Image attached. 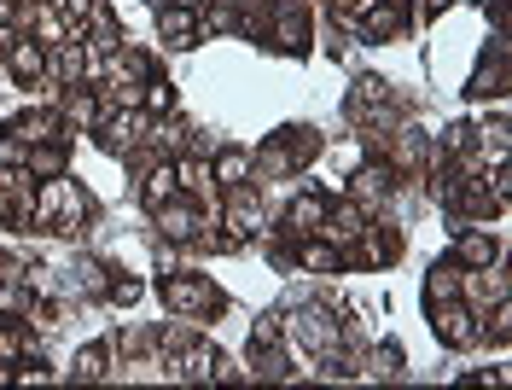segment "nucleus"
<instances>
[{
  "mask_svg": "<svg viewBox=\"0 0 512 390\" xmlns=\"http://www.w3.org/2000/svg\"><path fill=\"white\" fill-rule=\"evenodd\" d=\"M216 228H222V239L233 245V251H239V245H256L262 228H268L262 198H256L251 187H227V193L216 198Z\"/></svg>",
  "mask_w": 512,
  "mask_h": 390,
  "instance_id": "obj_1",
  "label": "nucleus"
},
{
  "mask_svg": "<svg viewBox=\"0 0 512 390\" xmlns=\"http://www.w3.org/2000/svg\"><path fill=\"white\" fill-rule=\"evenodd\" d=\"M158 297H163V309L181 315V321H192V315H222L227 309V292L216 280H204V274H169L158 286Z\"/></svg>",
  "mask_w": 512,
  "mask_h": 390,
  "instance_id": "obj_2",
  "label": "nucleus"
},
{
  "mask_svg": "<svg viewBox=\"0 0 512 390\" xmlns=\"http://www.w3.org/2000/svg\"><path fill=\"white\" fill-rule=\"evenodd\" d=\"M152 222H158V239H169V245H198L204 233L216 228V204H198V198H169V204H158L152 210Z\"/></svg>",
  "mask_w": 512,
  "mask_h": 390,
  "instance_id": "obj_3",
  "label": "nucleus"
},
{
  "mask_svg": "<svg viewBox=\"0 0 512 390\" xmlns=\"http://www.w3.org/2000/svg\"><path fill=\"white\" fill-rule=\"evenodd\" d=\"M431 332H437V344H448V350H472L483 338V315L472 303L448 297V303H431Z\"/></svg>",
  "mask_w": 512,
  "mask_h": 390,
  "instance_id": "obj_4",
  "label": "nucleus"
},
{
  "mask_svg": "<svg viewBox=\"0 0 512 390\" xmlns=\"http://www.w3.org/2000/svg\"><path fill=\"white\" fill-rule=\"evenodd\" d=\"M152 129V117L146 111H105L94 129V146L105 158H128V152H140V140Z\"/></svg>",
  "mask_w": 512,
  "mask_h": 390,
  "instance_id": "obj_5",
  "label": "nucleus"
},
{
  "mask_svg": "<svg viewBox=\"0 0 512 390\" xmlns=\"http://www.w3.org/2000/svg\"><path fill=\"white\" fill-rule=\"evenodd\" d=\"M216 361H222L216 344H198V338H192V344H181L175 356H163V373L181 379V385H210V379H216Z\"/></svg>",
  "mask_w": 512,
  "mask_h": 390,
  "instance_id": "obj_6",
  "label": "nucleus"
},
{
  "mask_svg": "<svg viewBox=\"0 0 512 390\" xmlns=\"http://www.w3.org/2000/svg\"><path fill=\"white\" fill-rule=\"evenodd\" d=\"M367 222H373V216H367V210H361L355 198H338V204L326 210V222H320L315 233H320V239H332L338 251H350L355 239H361V228H367Z\"/></svg>",
  "mask_w": 512,
  "mask_h": 390,
  "instance_id": "obj_7",
  "label": "nucleus"
},
{
  "mask_svg": "<svg viewBox=\"0 0 512 390\" xmlns=\"http://www.w3.org/2000/svg\"><path fill=\"white\" fill-rule=\"evenodd\" d=\"M390 181H396V169H390V163H361V169L350 175V198L367 210V216H379L384 198H390Z\"/></svg>",
  "mask_w": 512,
  "mask_h": 390,
  "instance_id": "obj_8",
  "label": "nucleus"
},
{
  "mask_svg": "<svg viewBox=\"0 0 512 390\" xmlns=\"http://www.w3.org/2000/svg\"><path fill=\"white\" fill-rule=\"evenodd\" d=\"M0 65H6V76H12V82H47V47H41V41H30V35H18V41L0 53Z\"/></svg>",
  "mask_w": 512,
  "mask_h": 390,
  "instance_id": "obj_9",
  "label": "nucleus"
},
{
  "mask_svg": "<svg viewBox=\"0 0 512 390\" xmlns=\"http://www.w3.org/2000/svg\"><path fill=\"white\" fill-rule=\"evenodd\" d=\"M6 134L24 140V146H41V140H70V123H64L59 111H18L6 123Z\"/></svg>",
  "mask_w": 512,
  "mask_h": 390,
  "instance_id": "obj_10",
  "label": "nucleus"
},
{
  "mask_svg": "<svg viewBox=\"0 0 512 390\" xmlns=\"http://www.w3.org/2000/svg\"><path fill=\"white\" fill-rule=\"evenodd\" d=\"M175 181H181V198H198V204H216L222 198L216 175H210V158H198V152H181L175 158Z\"/></svg>",
  "mask_w": 512,
  "mask_h": 390,
  "instance_id": "obj_11",
  "label": "nucleus"
},
{
  "mask_svg": "<svg viewBox=\"0 0 512 390\" xmlns=\"http://www.w3.org/2000/svg\"><path fill=\"white\" fill-rule=\"evenodd\" d=\"M326 210H332V198L315 193V187H303V193L286 204V222H280V228H286V239H303V233H315L320 222H326Z\"/></svg>",
  "mask_w": 512,
  "mask_h": 390,
  "instance_id": "obj_12",
  "label": "nucleus"
},
{
  "mask_svg": "<svg viewBox=\"0 0 512 390\" xmlns=\"http://www.w3.org/2000/svg\"><path fill=\"white\" fill-rule=\"evenodd\" d=\"M291 262L303 274H338L344 268V251L332 239H320V233H303V239H291Z\"/></svg>",
  "mask_w": 512,
  "mask_h": 390,
  "instance_id": "obj_13",
  "label": "nucleus"
},
{
  "mask_svg": "<svg viewBox=\"0 0 512 390\" xmlns=\"http://www.w3.org/2000/svg\"><path fill=\"white\" fill-rule=\"evenodd\" d=\"M175 193H181V181H175V158H146L140 163V204H146V210L169 204Z\"/></svg>",
  "mask_w": 512,
  "mask_h": 390,
  "instance_id": "obj_14",
  "label": "nucleus"
},
{
  "mask_svg": "<svg viewBox=\"0 0 512 390\" xmlns=\"http://www.w3.org/2000/svg\"><path fill=\"white\" fill-rule=\"evenodd\" d=\"M47 76H53L59 88H82V82H88V47H82V41L47 47Z\"/></svg>",
  "mask_w": 512,
  "mask_h": 390,
  "instance_id": "obj_15",
  "label": "nucleus"
},
{
  "mask_svg": "<svg viewBox=\"0 0 512 390\" xmlns=\"http://www.w3.org/2000/svg\"><path fill=\"white\" fill-rule=\"evenodd\" d=\"M507 251H501V239L489 228H460V239H454V262L460 268H489V262H501Z\"/></svg>",
  "mask_w": 512,
  "mask_h": 390,
  "instance_id": "obj_16",
  "label": "nucleus"
},
{
  "mask_svg": "<svg viewBox=\"0 0 512 390\" xmlns=\"http://www.w3.org/2000/svg\"><path fill=\"white\" fill-rule=\"evenodd\" d=\"M355 24H361V35H367V41H390V35L408 30V6H402V0H373Z\"/></svg>",
  "mask_w": 512,
  "mask_h": 390,
  "instance_id": "obj_17",
  "label": "nucleus"
},
{
  "mask_svg": "<svg viewBox=\"0 0 512 390\" xmlns=\"http://www.w3.org/2000/svg\"><path fill=\"white\" fill-rule=\"evenodd\" d=\"M262 41H274L280 53H303V47H309V12H303V6H286V12H274Z\"/></svg>",
  "mask_w": 512,
  "mask_h": 390,
  "instance_id": "obj_18",
  "label": "nucleus"
},
{
  "mask_svg": "<svg viewBox=\"0 0 512 390\" xmlns=\"http://www.w3.org/2000/svg\"><path fill=\"white\" fill-rule=\"evenodd\" d=\"M158 65H152V53L146 47H117V53H105V82H152Z\"/></svg>",
  "mask_w": 512,
  "mask_h": 390,
  "instance_id": "obj_19",
  "label": "nucleus"
},
{
  "mask_svg": "<svg viewBox=\"0 0 512 390\" xmlns=\"http://www.w3.org/2000/svg\"><path fill=\"white\" fill-rule=\"evenodd\" d=\"M18 35H30V41H41V47H59L64 41L59 6H53V0H47V6H18Z\"/></svg>",
  "mask_w": 512,
  "mask_h": 390,
  "instance_id": "obj_20",
  "label": "nucleus"
},
{
  "mask_svg": "<svg viewBox=\"0 0 512 390\" xmlns=\"http://www.w3.org/2000/svg\"><path fill=\"white\" fill-rule=\"evenodd\" d=\"M152 18H158V35L169 41V47H192V41H198V12H192V6H169V0H158Z\"/></svg>",
  "mask_w": 512,
  "mask_h": 390,
  "instance_id": "obj_21",
  "label": "nucleus"
},
{
  "mask_svg": "<svg viewBox=\"0 0 512 390\" xmlns=\"http://www.w3.org/2000/svg\"><path fill=\"white\" fill-rule=\"evenodd\" d=\"M59 117L70 123V129L94 134V129H99V117H105V99H99V88H88V82H82V88H70V94H64V111H59Z\"/></svg>",
  "mask_w": 512,
  "mask_h": 390,
  "instance_id": "obj_22",
  "label": "nucleus"
},
{
  "mask_svg": "<svg viewBox=\"0 0 512 390\" xmlns=\"http://www.w3.org/2000/svg\"><path fill=\"white\" fill-rule=\"evenodd\" d=\"M210 175H216V187H251V152L245 146H216L210 152Z\"/></svg>",
  "mask_w": 512,
  "mask_h": 390,
  "instance_id": "obj_23",
  "label": "nucleus"
},
{
  "mask_svg": "<svg viewBox=\"0 0 512 390\" xmlns=\"http://www.w3.org/2000/svg\"><path fill=\"white\" fill-rule=\"evenodd\" d=\"M24 169H30L35 181H53L70 169V146L64 140H41V146H24Z\"/></svg>",
  "mask_w": 512,
  "mask_h": 390,
  "instance_id": "obj_24",
  "label": "nucleus"
},
{
  "mask_svg": "<svg viewBox=\"0 0 512 390\" xmlns=\"http://www.w3.org/2000/svg\"><path fill=\"white\" fill-rule=\"evenodd\" d=\"M146 146H152L158 158H181V152L192 146V129L181 123V117H158V123L146 129Z\"/></svg>",
  "mask_w": 512,
  "mask_h": 390,
  "instance_id": "obj_25",
  "label": "nucleus"
},
{
  "mask_svg": "<svg viewBox=\"0 0 512 390\" xmlns=\"http://www.w3.org/2000/svg\"><path fill=\"white\" fill-rule=\"evenodd\" d=\"M460 262L454 257H437L431 262V274H425V303H448V297H460Z\"/></svg>",
  "mask_w": 512,
  "mask_h": 390,
  "instance_id": "obj_26",
  "label": "nucleus"
},
{
  "mask_svg": "<svg viewBox=\"0 0 512 390\" xmlns=\"http://www.w3.org/2000/svg\"><path fill=\"white\" fill-rule=\"evenodd\" d=\"M70 379H76V385H99V379H111V350H105V344L76 350V356H70Z\"/></svg>",
  "mask_w": 512,
  "mask_h": 390,
  "instance_id": "obj_27",
  "label": "nucleus"
},
{
  "mask_svg": "<svg viewBox=\"0 0 512 390\" xmlns=\"http://www.w3.org/2000/svg\"><path fill=\"white\" fill-rule=\"evenodd\" d=\"M251 379H291V356L286 344H251Z\"/></svg>",
  "mask_w": 512,
  "mask_h": 390,
  "instance_id": "obj_28",
  "label": "nucleus"
},
{
  "mask_svg": "<svg viewBox=\"0 0 512 390\" xmlns=\"http://www.w3.org/2000/svg\"><path fill=\"white\" fill-rule=\"evenodd\" d=\"M251 175H268V181H286V175H297V169H291L286 140H268V146H256V152H251Z\"/></svg>",
  "mask_w": 512,
  "mask_h": 390,
  "instance_id": "obj_29",
  "label": "nucleus"
},
{
  "mask_svg": "<svg viewBox=\"0 0 512 390\" xmlns=\"http://www.w3.org/2000/svg\"><path fill=\"white\" fill-rule=\"evenodd\" d=\"M280 140H286V152H291V169H303V163L320 158V134L315 129H280Z\"/></svg>",
  "mask_w": 512,
  "mask_h": 390,
  "instance_id": "obj_30",
  "label": "nucleus"
},
{
  "mask_svg": "<svg viewBox=\"0 0 512 390\" xmlns=\"http://www.w3.org/2000/svg\"><path fill=\"white\" fill-rule=\"evenodd\" d=\"M140 111H146V117H169V111H175V88H169L163 76H152V82L140 88Z\"/></svg>",
  "mask_w": 512,
  "mask_h": 390,
  "instance_id": "obj_31",
  "label": "nucleus"
},
{
  "mask_svg": "<svg viewBox=\"0 0 512 390\" xmlns=\"http://www.w3.org/2000/svg\"><path fill=\"white\" fill-rule=\"evenodd\" d=\"M402 367H408V356H402V344H379V350L367 356V373H373V379H396Z\"/></svg>",
  "mask_w": 512,
  "mask_h": 390,
  "instance_id": "obj_32",
  "label": "nucleus"
},
{
  "mask_svg": "<svg viewBox=\"0 0 512 390\" xmlns=\"http://www.w3.org/2000/svg\"><path fill=\"white\" fill-rule=\"evenodd\" d=\"M350 105H390V82L384 76H355V94H350Z\"/></svg>",
  "mask_w": 512,
  "mask_h": 390,
  "instance_id": "obj_33",
  "label": "nucleus"
},
{
  "mask_svg": "<svg viewBox=\"0 0 512 390\" xmlns=\"http://www.w3.org/2000/svg\"><path fill=\"white\" fill-rule=\"evenodd\" d=\"M483 315H489L483 332H489L495 344H507V338H512V303H507V297H495V309H483Z\"/></svg>",
  "mask_w": 512,
  "mask_h": 390,
  "instance_id": "obj_34",
  "label": "nucleus"
},
{
  "mask_svg": "<svg viewBox=\"0 0 512 390\" xmlns=\"http://www.w3.org/2000/svg\"><path fill=\"white\" fill-rule=\"evenodd\" d=\"M419 158H425V134L408 129L402 140H396V163H402V169H419Z\"/></svg>",
  "mask_w": 512,
  "mask_h": 390,
  "instance_id": "obj_35",
  "label": "nucleus"
},
{
  "mask_svg": "<svg viewBox=\"0 0 512 390\" xmlns=\"http://www.w3.org/2000/svg\"><path fill=\"white\" fill-rule=\"evenodd\" d=\"M251 344H286V321H280V315H262V321L251 326Z\"/></svg>",
  "mask_w": 512,
  "mask_h": 390,
  "instance_id": "obj_36",
  "label": "nucleus"
},
{
  "mask_svg": "<svg viewBox=\"0 0 512 390\" xmlns=\"http://www.w3.org/2000/svg\"><path fill=\"white\" fill-rule=\"evenodd\" d=\"M24 303H30V297H24V286L0 280V315H6V321H12V315H24Z\"/></svg>",
  "mask_w": 512,
  "mask_h": 390,
  "instance_id": "obj_37",
  "label": "nucleus"
},
{
  "mask_svg": "<svg viewBox=\"0 0 512 390\" xmlns=\"http://www.w3.org/2000/svg\"><path fill=\"white\" fill-rule=\"evenodd\" d=\"M140 292H146V286H140V280H111V286H105V303H140Z\"/></svg>",
  "mask_w": 512,
  "mask_h": 390,
  "instance_id": "obj_38",
  "label": "nucleus"
},
{
  "mask_svg": "<svg viewBox=\"0 0 512 390\" xmlns=\"http://www.w3.org/2000/svg\"><path fill=\"white\" fill-rule=\"evenodd\" d=\"M53 6H59V18H64V24H82V18L94 12L99 0H53Z\"/></svg>",
  "mask_w": 512,
  "mask_h": 390,
  "instance_id": "obj_39",
  "label": "nucleus"
},
{
  "mask_svg": "<svg viewBox=\"0 0 512 390\" xmlns=\"http://www.w3.org/2000/svg\"><path fill=\"white\" fill-rule=\"evenodd\" d=\"M0 163H24V140H12L6 129H0Z\"/></svg>",
  "mask_w": 512,
  "mask_h": 390,
  "instance_id": "obj_40",
  "label": "nucleus"
},
{
  "mask_svg": "<svg viewBox=\"0 0 512 390\" xmlns=\"http://www.w3.org/2000/svg\"><path fill=\"white\" fill-rule=\"evenodd\" d=\"M466 140H472V129H466V123H454V129H443V152H460Z\"/></svg>",
  "mask_w": 512,
  "mask_h": 390,
  "instance_id": "obj_41",
  "label": "nucleus"
},
{
  "mask_svg": "<svg viewBox=\"0 0 512 390\" xmlns=\"http://www.w3.org/2000/svg\"><path fill=\"white\" fill-rule=\"evenodd\" d=\"M47 379H53L47 367H24V361H18V385H47Z\"/></svg>",
  "mask_w": 512,
  "mask_h": 390,
  "instance_id": "obj_42",
  "label": "nucleus"
},
{
  "mask_svg": "<svg viewBox=\"0 0 512 390\" xmlns=\"http://www.w3.org/2000/svg\"><path fill=\"white\" fill-rule=\"evenodd\" d=\"M0 30H18V0H0Z\"/></svg>",
  "mask_w": 512,
  "mask_h": 390,
  "instance_id": "obj_43",
  "label": "nucleus"
},
{
  "mask_svg": "<svg viewBox=\"0 0 512 390\" xmlns=\"http://www.w3.org/2000/svg\"><path fill=\"white\" fill-rule=\"evenodd\" d=\"M169 6H192V12H204V6H210V0H169Z\"/></svg>",
  "mask_w": 512,
  "mask_h": 390,
  "instance_id": "obj_44",
  "label": "nucleus"
},
{
  "mask_svg": "<svg viewBox=\"0 0 512 390\" xmlns=\"http://www.w3.org/2000/svg\"><path fill=\"white\" fill-rule=\"evenodd\" d=\"M12 41H18V30H0V53H6V47H12Z\"/></svg>",
  "mask_w": 512,
  "mask_h": 390,
  "instance_id": "obj_45",
  "label": "nucleus"
},
{
  "mask_svg": "<svg viewBox=\"0 0 512 390\" xmlns=\"http://www.w3.org/2000/svg\"><path fill=\"white\" fill-rule=\"evenodd\" d=\"M425 6H431V12H443V6H454V0H425Z\"/></svg>",
  "mask_w": 512,
  "mask_h": 390,
  "instance_id": "obj_46",
  "label": "nucleus"
},
{
  "mask_svg": "<svg viewBox=\"0 0 512 390\" xmlns=\"http://www.w3.org/2000/svg\"><path fill=\"white\" fill-rule=\"evenodd\" d=\"M18 6H47V0H18Z\"/></svg>",
  "mask_w": 512,
  "mask_h": 390,
  "instance_id": "obj_47",
  "label": "nucleus"
},
{
  "mask_svg": "<svg viewBox=\"0 0 512 390\" xmlns=\"http://www.w3.org/2000/svg\"><path fill=\"white\" fill-rule=\"evenodd\" d=\"M233 6H256V0H233Z\"/></svg>",
  "mask_w": 512,
  "mask_h": 390,
  "instance_id": "obj_48",
  "label": "nucleus"
}]
</instances>
